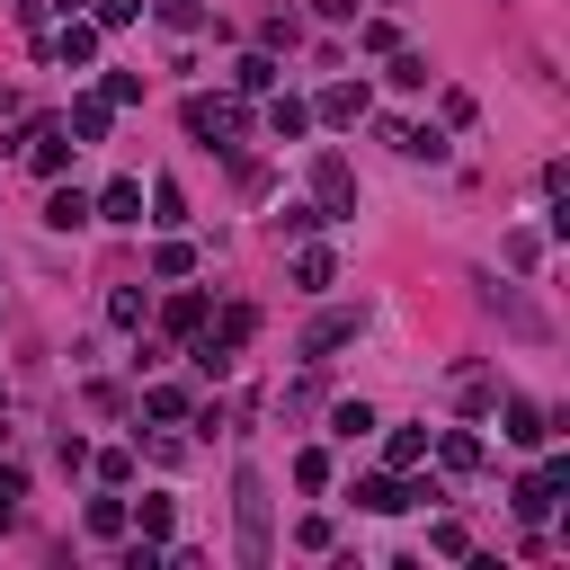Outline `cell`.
Wrapping results in <instances>:
<instances>
[{"instance_id":"6da1fadb","label":"cell","mask_w":570,"mask_h":570,"mask_svg":"<svg viewBox=\"0 0 570 570\" xmlns=\"http://www.w3.org/2000/svg\"><path fill=\"white\" fill-rule=\"evenodd\" d=\"M187 134H196L205 151H240L249 116H240V98H187Z\"/></svg>"},{"instance_id":"7a4b0ae2","label":"cell","mask_w":570,"mask_h":570,"mask_svg":"<svg viewBox=\"0 0 570 570\" xmlns=\"http://www.w3.org/2000/svg\"><path fill=\"white\" fill-rule=\"evenodd\" d=\"M232 499H240V561H267V481H258L249 463H240Z\"/></svg>"},{"instance_id":"3957f363","label":"cell","mask_w":570,"mask_h":570,"mask_svg":"<svg viewBox=\"0 0 570 570\" xmlns=\"http://www.w3.org/2000/svg\"><path fill=\"white\" fill-rule=\"evenodd\" d=\"M570 490V454H543V472H525L517 481V517L534 525V517H552V499Z\"/></svg>"},{"instance_id":"277c9868","label":"cell","mask_w":570,"mask_h":570,"mask_svg":"<svg viewBox=\"0 0 570 570\" xmlns=\"http://www.w3.org/2000/svg\"><path fill=\"white\" fill-rule=\"evenodd\" d=\"M312 196H321V214H330V223H338V214H356V169H347L338 151H321V160H312Z\"/></svg>"},{"instance_id":"5b68a950","label":"cell","mask_w":570,"mask_h":570,"mask_svg":"<svg viewBox=\"0 0 570 570\" xmlns=\"http://www.w3.org/2000/svg\"><path fill=\"white\" fill-rule=\"evenodd\" d=\"M356 330H365V312H321V321L303 330V365H321V356H330V347H347Z\"/></svg>"},{"instance_id":"8992f818","label":"cell","mask_w":570,"mask_h":570,"mask_svg":"<svg viewBox=\"0 0 570 570\" xmlns=\"http://www.w3.org/2000/svg\"><path fill=\"white\" fill-rule=\"evenodd\" d=\"M365 107H374V98H365V80H330V89H321V107H312V116H321V125H356V116H365Z\"/></svg>"},{"instance_id":"52a82bcc","label":"cell","mask_w":570,"mask_h":570,"mask_svg":"<svg viewBox=\"0 0 570 570\" xmlns=\"http://www.w3.org/2000/svg\"><path fill=\"white\" fill-rule=\"evenodd\" d=\"M98 223H142V178H107V196H89Z\"/></svg>"},{"instance_id":"ba28073f","label":"cell","mask_w":570,"mask_h":570,"mask_svg":"<svg viewBox=\"0 0 570 570\" xmlns=\"http://www.w3.org/2000/svg\"><path fill=\"white\" fill-rule=\"evenodd\" d=\"M347 499H356V508H365V517H401V508H410V490H401V481H392V472H365V481H356V490H347Z\"/></svg>"},{"instance_id":"9c48e42d","label":"cell","mask_w":570,"mask_h":570,"mask_svg":"<svg viewBox=\"0 0 570 570\" xmlns=\"http://www.w3.org/2000/svg\"><path fill=\"white\" fill-rule=\"evenodd\" d=\"M45 45H53L62 62H98V27H89V18H62V27L45 36Z\"/></svg>"},{"instance_id":"30bf717a","label":"cell","mask_w":570,"mask_h":570,"mask_svg":"<svg viewBox=\"0 0 570 570\" xmlns=\"http://www.w3.org/2000/svg\"><path fill=\"white\" fill-rule=\"evenodd\" d=\"M330 276H338V258H330V249H321V240L303 232V249H294V285H303V294H321Z\"/></svg>"},{"instance_id":"8fae6325","label":"cell","mask_w":570,"mask_h":570,"mask_svg":"<svg viewBox=\"0 0 570 570\" xmlns=\"http://www.w3.org/2000/svg\"><path fill=\"white\" fill-rule=\"evenodd\" d=\"M499 428H508V445H543V436H552V419H543L534 401H508V410H499Z\"/></svg>"},{"instance_id":"7c38bea8","label":"cell","mask_w":570,"mask_h":570,"mask_svg":"<svg viewBox=\"0 0 570 570\" xmlns=\"http://www.w3.org/2000/svg\"><path fill=\"white\" fill-rule=\"evenodd\" d=\"M134 517H142V543H169V534H178V499H169V490H142Z\"/></svg>"},{"instance_id":"4fadbf2b","label":"cell","mask_w":570,"mask_h":570,"mask_svg":"<svg viewBox=\"0 0 570 570\" xmlns=\"http://www.w3.org/2000/svg\"><path fill=\"white\" fill-rule=\"evenodd\" d=\"M107 116H116L107 98H71V116H62V134H71V142H98V134H107Z\"/></svg>"},{"instance_id":"5bb4252c","label":"cell","mask_w":570,"mask_h":570,"mask_svg":"<svg viewBox=\"0 0 570 570\" xmlns=\"http://www.w3.org/2000/svg\"><path fill=\"white\" fill-rule=\"evenodd\" d=\"M249 330H258V312H249V303H223V321H214V330H205V338H214V347H232V356H240V347H249Z\"/></svg>"},{"instance_id":"9a60e30c","label":"cell","mask_w":570,"mask_h":570,"mask_svg":"<svg viewBox=\"0 0 570 570\" xmlns=\"http://www.w3.org/2000/svg\"><path fill=\"white\" fill-rule=\"evenodd\" d=\"M383 463H392V472H419V463H428V428H392V436H383Z\"/></svg>"},{"instance_id":"2e32d148","label":"cell","mask_w":570,"mask_h":570,"mask_svg":"<svg viewBox=\"0 0 570 570\" xmlns=\"http://www.w3.org/2000/svg\"><path fill=\"white\" fill-rule=\"evenodd\" d=\"M436 463H445V472H481V436H472V428H445V436H436Z\"/></svg>"},{"instance_id":"e0dca14e","label":"cell","mask_w":570,"mask_h":570,"mask_svg":"<svg viewBox=\"0 0 570 570\" xmlns=\"http://www.w3.org/2000/svg\"><path fill=\"white\" fill-rule=\"evenodd\" d=\"M45 223H53V232H80V223H89V196H80V187H53V196H45Z\"/></svg>"},{"instance_id":"ac0fdd59","label":"cell","mask_w":570,"mask_h":570,"mask_svg":"<svg viewBox=\"0 0 570 570\" xmlns=\"http://www.w3.org/2000/svg\"><path fill=\"white\" fill-rule=\"evenodd\" d=\"M160 321H169V338H196V330H205V294H169Z\"/></svg>"},{"instance_id":"d6986e66","label":"cell","mask_w":570,"mask_h":570,"mask_svg":"<svg viewBox=\"0 0 570 570\" xmlns=\"http://www.w3.org/2000/svg\"><path fill=\"white\" fill-rule=\"evenodd\" d=\"M142 419L178 428V419H187V392H178V383H151V392H142Z\"/></svg>"},{"instance_id":"ffe728a7","label":"cell","mask_w":570,"mask_h":570,"mask_svg":"<svg viewBox=\"0 0 570 570\" xmlns=\"http://www.w3.org/2000/svg\"><path fill=\"white\" fill-rule=\"evenodd\" d=\"M303 125H312V107H303V98H276V107H267V134H276V142H294Z\"/></svg>"},{"instance_id":"44dd1931","label":"cell","mask_w":570,"mask_h":570,"mask_svg":"<svg viewBox=\"0 0 570 570\" xmlns=\"http://www.w3.org/2000/svg\"><path fill=\"white\" fill-rule=\"evenodd\" d=\"M151 223H160V232H178V223H187V196H178V178H160V187H151Z\"/></svg>"},{"instance_id":"7402d4cb","label":"cell","mask_w":570,"mask_h":570,"mask_svg":"<svg viewBox=\"0 0 570 570\" xmlns=\"http://www.w3.org/2000/svg\"><path fill=\"white\" fill-rule=\"evenodd\" d=\"M151 18H160L169 36H196V27H205V9H196V0H151Z\"/></svg>"},{"instance_id":"603a6c76","label":"cell","mask_w":570,"mask_h":570,"mask_svg":"<svg viewBox=\"0 0 570 570\" xmlns=\"http://www.w3.org/2000/svg\"><path fill=\"white\" fill-rule=\"evenodd\" d=\"M232 80H240V89H276V53H240Z\"/></svg>"},{"instance_id":"cb8c5ba5","label":"cell","mask_w":570,"mask_h":570,"mask_svg":"<svg viewBox=\"0 0 570 570\" xmlns=\"http://www.w3.org/2000/svg\"><path fill=\"white\" fill-rule=\"evenodd\" d=\"M107 321H116V330H142V285H116V294H107Z\"/></svg>"},{"instance_id":"d4e9b609","label":"cell","mask_w":570,"mask_h":570,"mask_svg":"<svg viewBox=\"0 0 570 570\" xmlns=\"http://www.w3.org/2000/svg\"><path fill=\"white\" fill-rule=\"evenodd\" d=\"M392 89H428V53H401L392 45Z\"/></svg>"},{"instance_id":"484cf974","label":"cell","mask_w":570,"mask_h":570,"mask_svg":"<svg viewBox=\"0 0 570 570\" xmlns=\"http://www.w3.org/2000/svg\"><path fill=\"white\" fill-rule=\"evenodd\" d=\"M187 267H196L187 240H160V249H151V276H187Z\"/></svg>"},{"instance_id":"4316f807","label":"cell","mask_w":570,"mask_h":570,"mask_svg":"<svg viewBox=\"0 0 570 570\" xmlns=\"http://www.w3.org/2000/svg\"><path fill=\"white\" fill-rule=\"evenodd\" d=\"M365 428H374L365 401H338V410H330V436H365Z\"/></svg>"},{"instance_id":"83f0119b","label":"cell","mask_w":570,"mask_h":570,"mask_svg":"<svg viewBox=\"0 0 570 570\" xmlns=\"http://www.w3.org/2000/svg\"><path fill=\"white\" fill-rule=\"evenodd\" d=\"M142 0H89V27H134Z\"/></svg>"},{"instance_id":"f1b7e54d","label":"cell","mask_w":570,"mask_h":570,"mask_svg":"<svg viewBox=\"0 0 570 570\" xmlns=\"http://www.w3.org/2000/svg\"><path fill=\"white\" fill-rule=\"evenodd\" d=\"M98 98H107V107H134V98H142V80H134V71H107V80H98Z\"/></svg>"},{"instance_id":"f546056e","label":"cell","mask_w":570,"mask_h":570,"mask_svg":"<svg viewBox=\"0 0 570 570\" xmlns=\"http://www.w3.org/2000/svg\"><path fill=\"white\" fill-rule=\"evenodd\" d=\"M454 401H463V410H481V401H490V374H481V365H463V374H454Z\"/></svg>"},{"instance_id":"4dcf8cb0","label":"cell","mask_w":570,"mask_h":570,"mask_svg":"<svg viewBox=\"0 0 570 570\" xmlns=\"http://www.w3.org/2000/svg\"><path fill=\"white\" fill-rule=\"evenodd\" d=\"M294 481H303V490H330V454H321V445H312V454H294Z\"/></svg>"},{"instance_id":"1f68e13d","label":"cell","mask_w":570,"mask_h":570,"mask_svg":"<svg viewBox=\"0 0 570 570\" xmlns=\"http://www.w3.org/2000/svg\"><path fill=\"white\" fill-rule=\"evenodd\" d=\"M89 534H125V499H89Z\"/></svg>"},{"instance_id":"d6a6232c","label":"cell","mask_w":570,"mask_h":570,"mask_svg":"<svg viewBox=\"0 0 570 570\" xmlns=\"http://www.w3.org/2000/svg\"><path fill=\"white\" fill-rule=\"evenodd\" d=\"M18 499H27V481H18V472H9V463H0V525H9V517H18Z\"/></svg>"},{"instance_id":"836d02e7","label":"cell","mask_w":570,"mask_h":570,"mask_svg":"<svg viewBox=\"0 0 570 570\" xmlns=\"http://www.w3.org/2000/svg\"><path fill=\"white\" fill-rule=\"evenodd\" d=\"M53 9H62V18H80V9H89V0H53Z\"/></svg>"}]
</instances>
